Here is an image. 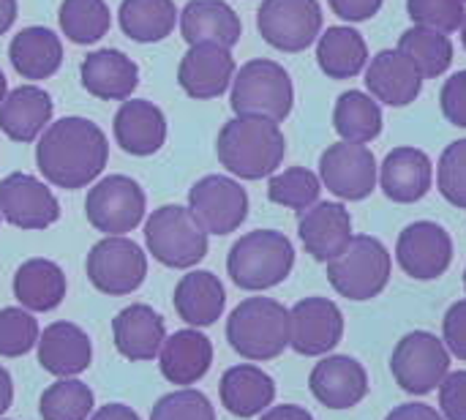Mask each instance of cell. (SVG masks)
I'll list each match as a JSON object with an SVG mask.
<instances>
[{
    "instance_id": "cell-1",
    "label": "cell",
    "mask_w": 466,
    "mask_h": 420,
    "mask_svg": "<svg viewBox=\"0 0 466 420\" xmlns=\"http://www.w3.org/2000/svg\"><path fill=\"white\" fill-rule=\"evenodd\" d=\"M106 159V134L87 118H60L41 134L35 145L38 172L52 186L68 191L93 183L104 172Z\"/></svg>"
},
{
    "instance_id": "cell-2",
    "label": "cell",
    "mask_w": 466,
    "mask_h": 420,
    "mask_svg": "<svg viewBox=\"0 0 466 420\" xmlns=\"http://www.w3.org/2000/svg\"><path fill=\"white\" fill-rule=\"evenodd\" d=\"M221 167L243 180L270 178L287 153V139L279 123L254 115H238L224 123L216 139Z\"/></svg>"
},
{
    "instance_id": "cell-3",
    "label": "cell",
    "mask_w": 466,
    "mask_h": 420,
    "mask_svg": "<svg viewBox=\"0 0 466 420\" xmlns=\"http://www.w3.org/2000/svg\"><path fill=\"white\" fill-rule=\"evenodd\" d=\"M295 268V246L284 232L254 230L243 235L227 257V273L235 287L262 292L287 282Z\"/></svg>"
},
{
    "instance_id": "cell-4",
    "label": "cell",
    "mask_w": 466,
    "mask_h": 420,
    "mask_svg": "<svg viewBox=\"0 0 466 420\" xmlns=\"http://www.w3.org/2000/svg\"><path fill=\"white\" fill-rule=\"evenodd\" d=\"M227 342L246 361H273L289 347V309L273 298H246L227 320Z\"/></svg>"
},
{
    "instance_id": "cell-5",
    "label": "cell",
    "mask_w": 466,
    "mask_h": 420,
    "mask_svg": "<svg viewBox=\"0 0 466 420\" xmlns=\"http://www.w3.org/2000/svg\"><path fill=\"white\" fill-rule=\"evenodd\" d=\"M235 115H254L281 123L289 118L295 104V87L289 71L276 60H248L232 79V98Z\"/></svg>"
},
{
    "instance_id": "cell-6",
    "label": "cell",
    "mask_w": 466,
    "mask_h": 420,
    "mask_svg": "<svg viewBox=\"0 0 466 420\" xmlns=\"http://www.w3.org/2000/svg\"><path fill=\"white\" fill-rule=\"evenodd\" d=\"M390 254L371 235H352L347 249L328 262L330 287L350 301H371L390 282Z\"/></svg>"
},
{
    "instance_id": "cell-7",
    "label": "cell",
    "mask_w": 466,
    "mask_h": 420,
    "mask_svg": "<svg viewBox=\"0 0 466 420\" xmlns=\"http://www.w3.org/2000/svg\"><path fill=\"white\" fill-rule=\"evenodd\" d=\"M145 243L153 260L177 271L199 265L208 254V232L183 205H164L153 210L145 224Z\"/></svg>"
},
{
    "instance_id": "cell-8",
    "label": "cell",
    "mask_w": 466,
    "mask_h": 420,
    "mask_svg": "<svg viewBox=\"0 0 466 420\" xmlns=\"http://www.w3.org/2000/svg\"><path fill=\"white\" fill-rule=\"evenodd\" d=\"M390 372L401 391L412 396H429L448 377L451 353L440 336L429 331H412L393 347Z\"/></svg>"
},
{
    "instance_id": "cell-9",
    "label": "cell",
    "mask_w": 466,
    "mask_h": 420,
    "mask_svg": "<svg viewBox=\"0 0 466 420\" xmlns=\"http://www.w3.org/2000/svg\"><path fill=\"white\" fill-rule=\"evenodd\" d=\"M85 271L98 292L120 298L142 287L147 276V257L134 241L123 235H112L90 249Z\"/></svg>"
},
{
    "instance_id": "cell-10",
    "label": "cell",
    "mask_w": 466,
    "mask_h": 420,
    "mask_svg": "<svg viewBox=\"0 0 466 420\" xmlns=\"http://www.w3.org/2000/svg\"><path fill=\"white\" fill-rule=\"evenodd\" d=\"M145 191L134 178L109 175L87 191L85 213L98 232L112 238L137 230L145 219Z\"/></svg>"
},
{
    "instance_id": "cell-11",
    "label": "cell",
    "mask_w": 466,
    "mask_h": 420,
    "mask_svg": "<svg viewBox=\"0 0 466 420\" xmlns=\"http://www.w3.org/2000/svg\"><path fill=\"white\" fill-rule=\"evenodd\" d=\"M257 27L273 49L303 52L322 30V8L317 0H262Z\"/></svg>"
},
{
    "instance_id": "cell-12",
    "label": "cell",
    "mask_w": 466,
    "mask_h": 420,
    "mask_svg": "<svg viewBox=\"0 0 466 420\" xmlns=\"http://www.w3.org/2000/svg\"><path fill=\"white\" fill-rule=\"evenodd\" d=\"M319 180L344 202L369 200L380 183V164L366 145L339 142L319 159Z\"/></svg>"
},
{
    "instance_id": "cell-13",
    "label": "cell",
    "mask_w": 466,
    "mask_h": 420,
    "mask_svg": "<svg viewBox=\"0 0 466 420\" xmlns=\"http://www.w3.org/2000/svg\"><path fill=\"white\" fill-rule=\"evenodd\" d=\"M188 210L208 235H229L248 216V194L227 175H205L188 191Z\"/></svg>"
},
{
    "instance_id": "cell-14",
    "label": "cell",
    "mask_w": 466,
    "mask_h": 420,
    "mask_svg": "<svg viewBox=\"0 0 466 420\" xmlns=\"http://www.w3.org/2000/svg\"><path fill=\"white\" fill-rule=\"evenodd\" d=\"M396 260L410 279L434 282L453 262V238L437 221H415L399 235Z\"/></svg>"
},
{
    "instance_id": "cell-15",
    "label": "cell",
    "mask_w": 466,
    "mask_h": 420,
    "mask_svg": "<svg viewBox=\"0 0 466 420\" xmlns=\"http://www.w3.org/2000/svg\"><path fill=\"white\" fill-rule=\"evenodd\" d=\"M344 336V314L328 298H303L289 309V347L303 358L328 355Z\"/></svg>"
},
{
    "instance_id": "cell-16",
    "label": "cell",
    "mask_w": 466,
    "mask_h": 420,
    "mask_svg": "<svg viewBox=\"0 0 466 420\" xmlns=\"http://www.w3.org/2000/svg\"><path fill=\"white\" fill-rule=\"evenodd\" d=\"M0 216L19 230H46L60 219V202L38 178L14 172L0 180Z\"/></svg>"
},
{
    "instance_id": "cell-17",
    "label": "cell",
    "mask_w": 466,
    "mask_h": 420,
    "mask_svg": "<svg viewBox=\"0 0 466 420\" xmlns=\"http://www.w3.org/2000/svg\"><path fill=\"white\" fill-rule=\"evenodd\" d=\"M309 388L322 407L352 410L369 396V372L350 355H328L311 369Z\"/></svg>"
},
{
    "instance_id": "cell-18",
    "label": "cell",
    "mask_w": 466,
    "mask_h": 420,
    "mask_svg": "<svg viewBox=\"0 0 466 420\" xmlns=\"http://www.w3.org/2000/svg\"><path fill=\"white\" fill-rule=\"evenodd\" d=\"M235 57L218 44H194L177 68V82L191 98H216L235 79Z\"/></svg>"
},
{
    "instance_id": "cell-19",
    "label": "cell",
    "mask_w": 466,
    "mask_h": 420,
    "mask_svg": "<svg viewBox=\"0 0 466 420\" xmlns=\"http://www.w3.org/2000/svg\"><path fill=\"white\" fill-rule=\"evenodd\" d=\"M298 238L317 262H330L352 241V216L341 202H317L300 213Z\"/></svg>"
},
{
    "instance_id": "cell-20",
    "label": "cell",
    "mask_w": 466,
    "mask_h": 420,
    "mask_svg": "<svg viewBox=\"0 0 466 420\" xmlns=\"http://www.w3.org/2000/svg\"><path fill=\"white\" fill-rule=\"evenodd\" d=\"M366 87L385 107H410L420 96L423 77L401 49H382L366 68Z\"/></svg>"
},
{
    "instance_id": "cell-21",
    "label": "cell",
    "mask_w": 466,
    "mask_h": 420,
    "mask_svg": "<svg viewBox=\"0 0 466 420\" xmlns=\"http://www.w3.org/2000/svg\"><path fill=\"white\" fill-rule=\"evenodd\" d=\"M82 87L101 101H126L139 85L137 63L120 49H96L79 66Z\"/></svg>"
},
{
    "instance_id": "cell-22",
    "label": "cell",
    "mask_w": 466,
    "mask_h": 420,
    "mask_svg": "<svg viewBox=\"0 0 466 420\" xmlns=\"http://www.w3.org/2000/svg\"><path fill=\"white\" fill-rule=\"evenodd\" d=\"M38 364L55 377H76L90 369L93 344L90 336L74 323H52L38 336Z\"/></svg>"
},
{
    "instance_id": "cell-23",
    "label": "cell",
    "mask_w": 466,
    "mask_h": 420,
    "mask_svg": "<svg viewBox=\"0 0 466 420\" xmlns=\"http://www.w3.org/2000/svg\"><path fill=\"white\" fill-rule=\"evenodd\" d=\"M213 364V344L197 328L175 331L158 350V369L172 385H197Z\"/></svg>"
},
{
    "instance_id": "cell-24",
    "label": "cell",
    "mask_w": 466,
    "mask_h": 420,
    "mask_svg": "<svg viewBox=\"0 0 466 420\" xmlns=\"http://www.w3.org/2000/svg\"><path fill=\"white\" fill-rule=\"evenodd\" d=\"M382 194L399 205L420 202L431 189V161L418 148H396L380 167Z\"/></svg>"
},
{
    "instance_id": "cell-25",
    "label": "cell",
    "mask_w": 466,
    "mask_h": 420,
    "mask_svg": "<svg viewBox=\"0 0 466 420\" xmlns=\"http://www.w3.org/2000/svg\"><path fill=\"white\" fill-rule=\"evenodd\" d=\"M180 33L191 46L218 44L232 49L243 36V25L235 8L224 0H188L180 11Z\"/></svg>"
},
{
    "instance_id": "cell-26",
    "label": "cell",
    "mask_w": 466,
    "mask_h": 420,
    "mask_svg": "<svg viewBox=\"0 0 466 420\" xmlns=\"http://www.w3.org/2000/svg\"><path fill=\"white\" fill-rule=\"evenodd\" d=\"M112 339L123 358L153 361L167 339L164 317L145 303H131L112 320Z\"/></svg>"
},
{
    "instance_id": "cell-27",
    "label": "cell",
    "mask_w": 466,
    "mask_h": 420,
    "mask_svg": "<svg viewBox=\"0 0 466 420\" xmlns=\"http://www.w3.org/2000/svg\"><path fill=\"white\" fill-rule=\"evenodd\" d=\"M115 139L131 156H153L167 139V118L153 101H123L115 115Z\"/></svg>"
},
{
    "instance_id": "cell-28",
    "label": "cell",
    "mask_w": 466,
    "mask_h": 420,
    "mask_svg": "<svg viewBox=\"0 0 466 420\" xmlns=\"http://www.w3.org/2000/svg\"><path fill=\"white\" fill-rule=\"evenodd\" d=\"M218 394H221V405L227 407V413H232L235 418H254L273 407L276 383L259 366L240 364L224 372Z\"/></svg>"
},
{
    "instance_id": "cell-29",
    "label": "cell",
    "mask_w": 466,
    "mask_h": 420,
    "mask_svg": "<svg viewBox=\"0 0 466 420\" xmlns=\"http://www.w3.org/2000/svg\"><path fill=\"white\" fill-rule=\"evenodd\" d=\"M52 98L35 85H19L0 104V131L14 142H33L52 120Z\"/></svg>"
},
{
    "instance_id": "cell-30",
    "label": "cell",
    "mask_w": 466,
    "mask_h": 420,
    "mask_svg": "<svg viewBox=\"0 0 466 420\" xmlns=\"http://www.w3.org/2000/svg\"><path fill=\"white\" fill-rule=\"evenodd\" d=\"M175 312L191 328H208L221 320L227 306V292L218 276L210 271H191L175 287Z\"/></svg>"
},
{
    "instance_id": "cell-31",
    "label": "cell",
    "mask_w": 466,
    "mask_h": 420,
    "mask_svg": "<svg viewBox=\"0 0 466 420\" xmlns=\"http://www.w3.org/2000/svg\"><path fill=\"white\" fill-rule=\"evenodd\" d=\"M8 57L22 79H49L63 63V44L49 27H25L11 38Z\"/></svg>"
},
{
    "instance_id": "cell-32",
    "label": "cell",
    "mask_w": 466,
    "mask_h": 420,
    "mask_svg": "<svg viewBox=\"0 0 466 420\" xmlns=\"http://www.w3.org/2000/svg\"><path fill=\"white\" fill-rule=\"evenodd\" d=\"M66 273L52 260H27L14 273V298L27 312H52L66 298Z\"/></svg>"
},
{
    "instance_id": "cell-33",
    "label": "cell",
    "mask_w": 466,
    "mask_h": 420,
    "mask_svg": "<svg viewBox=\"0 0 466 420\" xmlns=\"http://www.w3.org/2000/svg\"><path fill=\"white\" fill-rule=\"evenodd\" d=\"M317 63L330 79H352L369 63V44L355 27H328L317 41Z\"/></svg>"
},
{
    "instance_id": "cell-34",
    "label": "cell",
    "mask_w": 466,
    "mask_h": 420,
    "mask_svg": "<svg viewBox=\"0 0 466 420\" xmlns=\"http://www.w3.org/2000/svg\"><path fill=\"white\" fill-rule=\"evenodd\" d=\"M382 107L369 93L347 90L339 96L333 109V128L344 142L366 145L382 134Z\"/></svg>"
},
{
    "instance_id": "cell-35",
    "label": "cell",
    "mask_w": 466,
    "mask_h": 420,
    "mask_svg": "<svg viewBox=\"0 0 466 420\" xmlns=\"http://www.w3.org/2000/svg\"><path fill=\"white\" fill-rule=\"evenodd\" d=\"M117 16L123 33L131 41L156 44L175 30L177 8L175 0H123Z\"/></svg>"
},
{
    "instance_id": "cell-36",
    "label": "cell",
    "mask_w": 466,
    "mask_h": 420,
    "mask_svg": "<svg viewBox=\"0 0 466 420\" xmlns=\"http://www.w3.org/2000/svg\"><path fill=\"white\" fill-rule=\"evenodd\" d=\"M420 71L423 79L442 77L453 63V41L448 33L431 30V27H410L399 36V46Z\"/></svg>"
},
{
    "instance_id": "cell-37",
    "label": "cell",
    "mask_w": 466,
    "mask_h": 420,
    "mask_svg": "<svg viewBox=\"0 0 466 420\" xmlns=\"http://www.w3.org/2000/svg\"><path fill=\"white\" fill-rule=\"evenodd\" d=\"M112 14L104 0H63L60 30L74 44H96L109 33Z\"/></svg>"
},
{
    "instance_id": "cell-38",
    "label": "cell",
    "mask_w": 466,
    "mask_h": 420,
    "mask_svg": "<svg viewBox=\"0 0 466 420\" xmlns=\"http://www.w3.org/2000/svg\"><path fill=\"white\" fill-rule=\"evenodd\" d=\"M93 402V391L85 383L63 377L41 394L38 413L41 420H87Z\"/></svg>"
},
{
    "instance_id": "cell-39",
    "label": "cell",
    "mask_w": 466,
    "mask_h": 420,
    "mask_svg": "<svg viewBox=\"0 0 466 420\" xmlns=\"http://www.w3.org/2000/svg\"><path fill=\"white\" fill-rule=\"evenodd\" d=\"M319 194H322V180L317 178V172L306 167H289L279 175H270L268 183V200L298 213L317 205Z\"/></svg>"
},
{
    "instance_id": "cell-40",
    "label": "cell",
    "mask_w": 466,
    "mask_h": 420,
    "mask_svg": "<svg viewBox=\"0 0 466 420\" xmlns=\"http://www.w3.org/2000/svg\"><path fill=\"white\" fill-rule=\"evenodd\" d=\"M38 323L30 312L8 306L0 309V358L27 355L38 344Z\"/></svg>"
},
{
    "instance_id": "cell-41",
    "label": "cell",
    "mask_w": 466,
    "mask_h": 420,
    "mask_svg": "<svg viewBox=\"0 0 466 420\" xmlns=\"http://www.w3.org/2000/svg\"><path fill=\"white\" fill-rule=\"evenodd\" d=\"M437 186L451 205L466 210V139H456L442 150L437 164Z\"/></svg>"
},
{
    "instance_id": "cell-42",
    "label": "cell",
    "mask_w": 466,
    "mask_h": 420,
    "mask_svg": "<svg viewBox=\"0 0 466 420\" xmlns=\"http://www.w3.org/2000/svg\"><path fill=\"white\" fill-rule=\"evenodd\" d=\"M407 14L415 25L440 33H453L464 25V0H407Z\"/></svg>"
},
{
    "instance_id": "cell-43",
    "label": "cell",
    "mask_w": 466,
    "mask_h": 420,
    "mask_svg": "<svg viewBox=\"0 0 466 420\" xmlns=\"http://www.w3.org/2000/svg\"><path fill=\"white\" fill-rule=\"evenodd\" d=\"M150 420H216V410L202 391H175L156 402Z\"/></svg>"
},
{
    "instance_id": "cell-44",
    "label": "cell",
    "mask_w": 466,
    "mask_h": 420,
    "mask_svg": "<svg viewBox=\"0 0 466 420\" xmlns=\"http://www.w3.org/2000/svg\"><path fill=\"white\" fill-rule=\"evenodd\" d=\"M440 391V413L445 420H466V369L448 372Z\"/></svg>"
},
{
    "instance_id": "cell-45",
    "label": "cell",
    "mask_w": 466,
    "mask_h": 420,
    "mask_svg": "<svg viewBox=\"0 0 466 420\" xmlns=\"http://www.w3.org/2000/svg\"><path fill=\"white\" fill-rule=\"evenodd\" d=\"M440 107L448 123L466 128V68L448 77V82L440 90Z\"/></svg>"
},
{
    "instance_id": "cell-46",
    "label": "cell",
    "mask_w": 466,
    "mask_h": 420,
    "mask_svg": "<svg viewBox=\"0 0 466 420\" xmlns=\"http://www.w3.org/2000/svg\"><path fill=\"white\" fill-rule=\"evenodd\" d=\"M442 342L451 355L466 361V298L456 301L442 320Z\"/></svg>"
},
{
    "instance_id": "cell-47",
    "label": "cell",
    "mask_w": 466,
    "mask_h": 420,
    "mask_svg": "<svg viewBox=\"0 0 466 420\" xmlns=\"http://www.w3.org/2000/svg\"><path fill=\"white\" fill-rule=\"evenodd\" d=\"M330 8L347 22H366L380 14L385 0H328Z\"/></svg>"
},
{
    "instance_id": "cell-48",
    "label": "cell",
    "mask_w": 466,
    "mask_h": 420,
    "mask_svg": "<svg viewBox=\"0 0 466 420\" xmlns=\"http://www.w3.org/2000/svg\"><path fill=\"white\" fill-rule=\"evenodd\" d=\"M385 420H445L442 413H437L434 407L429 405H420V402H412V405H401L396 410H390V415Z\"/></svg>"
},
{
    "instance_id": "cell-49",
    "label": "cell",
    "mask_w": 466,
    "mask_h": 420,
    "mask_svg": "<svg viewBox=\"0 0 466 420\" xmlns=\"http://www.w3.org/2000/svg\"><path fill=\"white\" fill-rule=\"evenodd\" d=\"M259 420H314V415L298 405H281V407H270L262 413Z\"/></svg>"
},
{
    "instance_id": "cell-50",
    "label": "cell",
    "mask_w": 466,
    "mask_h": 420,
    "mask_svg": "<svg viewBox=\"0 0 466 420\" xmlns=\"http://www.w3.org/2000/svg\"><path fill=\"white\" fill-rule=\"evenodd\" d=\"M90 420H139V415L131 407H126V405H106Z\"/></svg>"
},
{
    "instance_id": "cell-51",
    "label": "cell",
    "mask_w": 466,
    "mask_h": 420,
    "mask_svg": "<svg viewBox=\"0 0 466 420\" xmlns=\"http://www.w3.org/2000/svg\"><path fill=\"white\" fill-rule=\"evenodd\" d=\"M14 402V383H11V374L0 366V415L11 407Z\"/></svg>"
},
{
    "instance_id": "cell-52",
    "label": "cell",
    "mask_w": 466,
    "mask_h": 420,
    "mask_svg": "<svg viewBox=\"0 0 466 420\" xmlns=\"http://www.w3.org/2000/svg\"><path fill=\"white\" fill-rule=\"evenodd\" d=\"M16 19V0H0V36L14 25Z\"/></svg>"
},
{
    "instance_id": "cell-53",
    "label": "cell",
    "mask_w": 466,
    "mask_h": 420,
    "mask_svg": "<svg viewBox=\"0 0 466 420\" xmlns=\"http://www.w3.org/2000/svg\"><path fill=\"white\" fill-rule=\"evenodd\" d=\"M5 90H8V82H5V74L0 71V104H3V98H5Z\"/></svg>"
},
{
    "instance_id": "cell-54",
    "label": "cell",
    "mask_w": 466,
    "mask_h": 420,
    "mask_svg": "<svg viewBox=\"0 0 466 420\" xmlns=\"http://www.w3.org/2000/svg\"><path fill=\"white\" fill-rule=\"evenodd\" d=\"M461 41H464V49H466V16H464V25H461Z\"/></svg>"
},
{
    "instance_id": "cell-55",
    "label": "cell",
    "mask_w": 466,
    "mask_h": 420,
    "mask_svg": "<svg viewBox=\"0 0 466 420\" xmlns=\"http://www.w3.org/2000/svg\"><path fill=\"white\" fill-rule=\"evenodd\" d=\"M464 290H466V268H464Z\"/></svg>"
},
{
    "instance_id": "cell-56",
    "label": "cell",
    "mask_w": 466,
    "mask_h": 420,
    "mask_svg": "<svg viewBox=\"0 0 466 420\" xmlns=\"http://www.w3.org/2000/svg\"><path fill=\"white\" fill-rule=\"evenodd\" d=\"M464 3H466V0H464Z\"/></svg>"
}]
</instances>
